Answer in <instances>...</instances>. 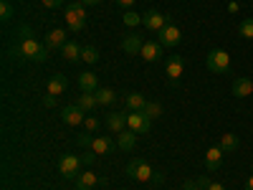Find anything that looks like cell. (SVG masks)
I'll return each mask as SVG.
<instances>
[{
    "label": "cell",
    "mask_w": 253,
    "mask_h": 190,
    "mask_svg": "<svg viewBox=\"0 0 253 190\" xmlns=\"http://www.w3.org/2000/svg\"><path fill=\"white\" fill-rule=\"evenodd\" d=\"M61 119L66 122V124H71V127H76V124L84 122V112L76 107V104H71V107H63L61 109Z\"/></svg>",
    "instance_id": "cell-14"
},
{
    "label": "cell",
    "mask_w": 253,
    "mask_h": 190,
    "mask_svg": "<svg viewBox=\"0 0 253 190\" xmlns=\"http://www.w3.org/2000/svg\"><path fill=\"white\" fill-rule=\"evenodd\" d=\"M79 89H81V92H86V94H94V92L99 89V79H96V74L84 71V74L79 76Z\"/></svg>",
    "instance_id": "cell-15"
},
{
    "label": "cell",
    "mask_w": 253,
    "mask_h": 190,
    "mask_svg": "<svg viewBox=\"0 0 253 190\" xmlns=\"http://www.w3.org/2000/svg\"><path fill=\"white\" fill-rule=\"evenodd\" d=\"M142 46H144V41H142L139 36H126V38L122 41V48H124L126 53H132V56L142 53Z\"/></svg>",
    "instance_id": "cell-20"
},
{
    "label": "cell",
    "mask_w": 253,
    "mask_h": 190,
    "mask_svg": "<svg viewBox=\"0 0 253 190\" xmlns=\"http://www.w3.org/2000/svg\"><path fill=\"white\" fill-rule=\"evenodd\" d=\"M144 104H147L144 94H139V92H134V94H126V107H129L132 112H142V109H144Z\"/></svg>",
    "instance_id": "cell-24"
},
{
    "label": "cell",
    "mask_w": 253,
    "mask_h": 190,
    "mask_svg": "<svg viewBox=\"0 0 253 190\" xmlns=\"http://www.w3.org/2000/svg\"><path fill=\"white\" fill-rule=\"evenodd\" d=\"M126 173H129V178H134L139 183H147V180L155 178V170L147 160H132L129 165H126Z\"/></svg>",
    "instance_id": "cell-3"
},
{
    "label": "cell",
    "mask_w": 253,
    "mask_h": 190,
    "mask_svg": "<svg viewBox=\"0 0 253 190\" xmlns=\"http://www.w3.org/2000/svg\"><path fill=\"white\" fill-rule=\"evenodd\" d=\"M134 142H137V132H132V130H124V132L117 135V147H119L122 152H132L134 150Z\"/></svg>",
    "instance_id": "cell-12"
},
{
    "label": "cell",
    "mask_w": 253,
    "mask_h": 190,
    "mask_svg": "<svg viewBox=\"0 0 253 190\" xmlns=\"http://www.w3.org/2000/svg\"><path fill=\"white\" fill-rule=\"evenodd\" d=\"M142 112H144L147 117H150V119H155V117H160V114H162V104H160V101H147Z\"/></svg>",
    "instance_id": "cell-27"
},
{
    "label": "cell",
    "mask_w": 253,
    "mask_h": 190,
    "mask_svg": "<svg viewBox=\"0 0 253 190\" xmlns=\"http://www.w3.org/2000/svg\"><path fill=\"white\" fill-rule=\"evenodd\" d=\"M61 3H63V0H43V5H46V8H51V10L61 8Z\"/></svg>",
    "instance_id": "cell-35"
},
{
    "label": "cell",
    "mask_w": 253,
    "mask_h": 190,
    "mask_svg": "<svg viewBox=\"0 0 253 190\" xmlns=\"http://www.w3.org/2000/svg\"><path fill=\"white\" fill-rule=\"evenodd\" d=\"M157 41H160L165 48H175L180 41H182V33H180V28H177L175 23H167V26L157 33Z\"/></svg>",
    "instance_id": "cell-5"
},
{
    "label": "cell",
    "mask_w": 253,
    "mask_h": 190,
    "mask_svg": "<svg viewBox=\"0 0 253 190\" xmlns=\"http://www.w3.org/2000/svg\"><path fill=\"white\" fill-rule=\"evenodd\" d=\"M94 94H96V101L104 104V107H107V104H112V101L117 99V94H114L112 89H96Z\"/></svg>",
    "instance_id": "cell-26"
},
{
    "label": "cell",
    "mask_w": 253,
    "mask_h": 190,
    "mask_svg": "<svg viewBox=\"0 0 253 190\" xmlns=\"http://www.w3.org/2000/svg\"><path fill=\"white\" fill-rule=\"evenodd\" d=\"M18 33H20V38H23V41H26V38H31V28H28V26H20V28H18Z\"/></svg>",
    "instance_id": "cell-37"
},
{
    "label": "cell",
    "mask_w": 253,
    "mask_h": 190,
    "mask_svg": "<svg viewBox=\"0 0 253 190\" xmlns=\"http://www.w3.org/2000/svg\"><path fill=\"white\" fill-rule=\"evenodd\" d=\"M220 165H223V150L220 147H210V150L205 152V167L210 173H215Z\"/></svg>",
    "instance_id": "cell-13"
},
{
    "label": "cell",
    "mask_w": 253,
    "mask_h": 190,
    "mask_svg": "<svg viewBox=\"0 0 253 190\" xmlns=\"http://www.w3.org/2000/svg\"><path fill=\"white\" fill-rule=\"evenodd\" d=\"M96 183H99V178H96L91 170H86V173H81V175L76 178V190H91Z\"/></svg>",
    "instance_id": "cell-22"
},
{
    "label": "cell",
    "mask_w": 253,
    "mask_h": 190,
    "mask_svg": "<svg viewBox=\"0 0 253 190\" xmlns=\"http://www.w3.org/2000/svg\"><path fill=\"white\" fill-rule=\"evenodd\" d=\"M253 94V81L248 76H236L233 79V96L243 99V96H251Z\"/></svg>",
    "instance_id": "cell-10"
},
{
    "label": "cell",
    "mask_w": 253,
    "mask_h": 190,
    "mask_svg": "<svg viewBox=\"0 0 253 190\" xmlns=\"http://www.w3.org/2000/svg\"><path fill=\"white\" fill-rule=\"evenodd\" d=\"M246 190H253V175L248 178V183H246Z\"/></svg>",
    "instance_id": "cell-41"
},
{
    "label": "cell",
    "mask_w": 253,
    "mask_h": 190,
    "mask_svg": "<svg viewBox=\"0 0 253 190\" xmlns=\"http://www.w3.org/2000/svg\"><path fill=\"white\" fill-rule=\"evenodd\" d=\"M162 44H160V41H144V46H142V58L144 61H157L160 56H162Z\"/></svg>",
    "instance_id": "cell-11"
},
{
    "label": "cell",
    "mask_w": 253,
    "mask_h": 190,
    "mask_svg": "<svg viewBox=\"0 0 253 190\" xmlns=\"http://www.w3.org/2000/svg\"><path fill=\"white\" fill-rule=\"evenodd\" d=\"M94 160H96V152H94V150L86 152V155H81V162H84V165H91Z\"/></svg>",
    "instance_id": "cell-34"
},
{
    "label": "cell",
    "mask_w": 253,
    "mask_h": 190,
    "mask_svg": "<svg viewBox=\"0 0 253 190\" xmlns=\"http://www.w3.org/2000/svg\"><path fill=\"white\" fill-rule=\"evenodd\" d=\"M117 3H119V5H124V8H129V5L134 3V0H117Z\"/></svg>",
    "instance_id": "cell-39"
},
{
    "label": "cell",
    "mask_w": 253,
    "mask_h": 190,
    "mask_svg": "<svg viewBox=\"0 0 253 190\" xmlns=\"http://www.w3.org/2000/svg\"><path fill=\"white\" fill-rule=\"evenodd\" d=\"M76 142H79V147H91L94 137H91L89 132H84V135H79V137H76Z\"/></svg>",
    "instance_id": "cell-32"
},
{
    "label": "cell",
    "mask_w": 253,
    "mask_h": 190,
    "mask_svg": "<svg viewBox=\"0 0 253 190\" xmlns=\"http://www.w3.org/2000/svg\"><path fill=\"white\" fill-rule=\"evenodd\" d=\"M84 124H86L89 132H96V130H99V119H96V117H86V119H84Z\"/></svg>",
    "instance_id": "cell-33"
},
{
    "label": "cell",
    "mask_w": 253,
    "mask_h": 190,
    "mask_svg": "<svg viewBox=\"0 0 253 190\" xmlns=\"http://www.w3.org/2000/svg\"><path fill=\"white\" fill-rule=\"evenodd\" d=\"M81 157H76V155H61V160H58V173L63 175V178H79V170H81Z\"/></svg>",
    "instance_id": "cell-4"
},
{
    "label": "cell",
    "mask_w": 253,
    "mask_h": 190,
    "mask_svg": "<svg viewBox=\"0 0 253 190\" xmlns=\"http://www.w3.org/2000/svg\"><path fill=\"white\" fill-rule=\"evenodd\" d=\"M126 117H129V114H126V112H112L109 117H107V124H109V130L112 132H124V127H126Z\"/></svg>",
    "instance_id": "cell-16"
},
{
    "label": "cell",
    "mask_w": 253,
    "mask_h": 190,
    "mask_svg": "<svg viewBox=\"0 0 253 190\" xmlns=\"http://www.w3.org/2000/svg\"><path fill=\"white\" fill-rule=\"evenodd\" d=\"M84 20H86V3H81V0L69 3V8H66V23H69V28L71 31H81Z\"/></svg>",
    "instance_id": "cell-1"
},
{
    "label": "cell",
    "mask_w": 253,
    "mask_h": 190,
    "mask_svg": "<svg viewBox=\"0 0 253 190\" xmlns=\"http://www.w3.org/2000/svg\"><path fill=\"white\" fill-rule=\"evenodd\" d=\"M251 167H253V165H251Z\"/></svg>",
    "instance_id": "cell-43"
},
{
    "label": "cell",
    "mask_w": 253,
    "mask_h": 190,
    "mask_svg": "<svg viewBox=\"0 0 253 190\" xmlns=\"http://www.w3.org/2000/svg\"><path fill=\"white\" fill-rule=\"evenodd\" d=\"M13 13H15V8L10 5V0H3V3H0V20H10Z\"/></svg>",
    "instance_id": "cell-29"
},
{
    "label": "cell",
    "mask_w": 253,
    "mask_h": 190,
    "mask_svg": "<svg viewBox=\"0 0 253 190\" xmlns=\"http://www.w3.org/2000/svg\"><path fill=\"white\" fill-rule=\"evenodd\" d=\"M162 180H165V178H162V173H157V175H155V178H152V183H157V185H160V183H162Z\"/></svg>",
    "instance_id": "cell-40"
},
{
    "label": "cell",
    "mask_w": 253,
    "mask_h": 190,
    "mask_svg": "<svg viewBox=\"0 0 253 190\" xmlns=\"http://www.w3.org/2000/svg\"><path fill=\"white\" fill-rule=\"evenodd\" d=\"M208 190H225L220 183H213V180H210V185H208Z\"/></svg>",
    "instance_id": "cell-38"
},
{
    "label": "cell",
    "mask_w": 253,
    "mask_h": 190,
    "mask_svg": "<svg viewBox=\"0 0 253 190\" xmlns=\"http://www.w3.org/2000/svg\"><path fill=\"white\" fill-rule=\"evenodd\" d=\"M81 58L86 61V63H96L99 61V51L94 46H86V48H84V53H81Z\"/></svg>",
    "instance_id": "cell-30"
},
{
    "label": "cell",
    "mask_w": 253,
    "mask_h": 190,
    "mask_svg": "<svg viewBox=\"0 0 253 190\" xmlns=\"http://www.w3.org/2000/svg\"><path fill=\"white\" fill-rule=\"evenodd\" d=\"M205 66H208L210 71H213V74H225V71L230 69V56H228L225 51L215 48V51H210V53H208Z\"/></svg>",
    "instance_id": "cell-2"
},
{
    "label": "cell",
    "mask_w": 253,
    "mask_h": 190,
    "mask_svg": "<svg viewBox=\"0 0 253 190\" xmlns=\"http://www.w3.org/2000/svg\"><path fill=\"white\" fill-rule=\"evenodd\" d=\"M165 71H167V76H170L172 84H177L180 76H182V71H185V61H182V56H170V58H167Z\"/></svg>",
    "instance_id": "cell-8"
},
{
    "label": "cell",
    "mask_w": 253,
    "mask_h": 190,
    "mask_svg": "<svg viewBox=\"0 0 253 190\" xmlns=\"http://www.w3.org/2000/svg\"><path fill=\"white\" fill-rule=\"evenodd\" d=\"M124 23H126V26H139V23H142V15H137V13H124Z\"/></svg>",
    "instance_id": "cell-31"
},
{
    "label": "cell",
    "mask_w": 253,
    "mask_h": 190,
    "mask_svg": "<svg viewBox=\"0 0 253 190\" xmlns=\"http://www.w3.org/2000/svg\"><path fill=\"white\" fill-rule=\"evenodd\" d=\"M66 87H69V79L63 76V74H56V76L48 81V94H51V96H61L63 92H66Z\"/></svg>",
    "instance_id": "cell-17"
},
{
    "label": "cell",
    "mask_w": 253,
    "mask_h": 190,
    "mask_svg": "<svg viewBox=\"0 0 253 190\" xmlns=\"http://www.w3.org/2000/svg\"><path fill=\"white\" fill-rule=\"evenodd\" d=\"M126 124H129V130H132V132L144 135V132H150L152 119L147 117L144 112H129V117H126Z\"/></svg>",
    "instance_id": "cell-6"
},
{
    "label": "cell",
    "mask_w": 253,
    "mask_h": 190,
    "mask_svg": "<svg viewBox=\"0 0 253 190\" xmlns=\"http://www.w3.org/2000/svg\"><path fill=\"white\" fill-rule=\"evenodd\" d=\"M96 94H86V92H81V96H76V107L81 109V112H91L94 107H96Z\"/></svg>",
    "instance_id": "cell-23"
},
{
    "label": "cell",
    "mask_w": 253,
    "mask_h": 190,
    "mask_svg": "<svg viewBox=\"0 0 253 190\" xmlns=\"http://www.w3.org/2000/svg\"><path fill=\"white\" fill-rule=\"evenodd\" d=\"M182 190H200V185H198V180H187L182 185Z\"/></svg>",
    "instance_id": "cell-36"
},
{
    "label": "cell",
    "mask_w": 253,
    "mask_h": 190,
    "mask_svg": "<svg viewBox=\"0 0 253 190\" xmlns=\"http://www.w3.org/2000/svg\"><path fill=\"white\" fill-rule=\"evenodd\" d=\"M81 3H86V5H94V3H99V0H81Z\"/></svg>",
    "instance_id": "cell-42"
},
{
    "label": "cell",
    "mask_w": 253,
    "mask_h": 190,
    "mask_svg": "<svg viewBox=\"0 0 253 190\" xmlns=\"http://www.w3.org/2000/svg\"><path fill=\"white\" fill-rule=\"evenodd\" d=\"M238 31H241L243 38L253 41V18H243V20H241V26H238Z\"/></svg>",
    "instance_id": "cell-28"
},
{
    "label": "cell",
    "mask_w": 253,
    "mask_h": 190,
    "mask_svg": "<svg viewBox=\"0 0 253 190\" xmlns=\"http://www.w3.org/2000/svg\"><path fill=\"white\" fill-rule=\"evenodd\" d=\"M142 23L150 28V31H155V33H160L167 23H170V15H165V13H157V10H147L144 15H142Z\"/></svg>",
    "instance_id": "cell-7"
},
{
    "label": "cell",
    "mask_w": 253,
    "mask_h": 190,
    "mask_svg": "<svg viewBox=\"0 0 253 190\" xmlns=\"http://www.w3.org/2000/svg\"><path fill=\"white\" fill-rule=\"evenodd\" d=\"M81 53H84V48L76 44V41H66V46L61 48V56L66 58V61H79Z\"/></svg>",
    "instance_id": "cell-21"
},
{
    "label": "cell",
    "mask_w": 253,
    "mask_h": 190,
    "mask_svg": "<svg viewBox=\"0 0 253 190\" xmlns=\"http://www.w3.org/2000/svg\"><path fill=\"white\" fill-rule=\"evenodd\" d=\"M220 150H223V152H236V150H238V137L230 135V132L223 135V137H220Z\"/></svg>",
    "instance_id": "cell-25"
},
{
    "label": "cell",
    "mask_w": 253,
    "mask_h": 190,
    "mask_svg": "<svg viewBox=\"0 0 253 190\" xmlns=\"http://www.w3.org/2000/svg\"><path fill=\"white\" fill-rule=\"evenodd\" d=\"M114 142L109 140V137H94V142H91V150L96 152V155H109V152H114Z\"/></svg>",
    "instance_id": "cell-18"
},
{
    "label": "cell",
    "mask_w": 253,
    "mask_h": 190,
    "mask_svg": "<svg viewBox=\"0 0 253 190\" xmlns=\"http://www.w3.org/2000/svg\"><path fill=\"white\" fill-rule=\"evenodd\" d=\"M18 51H20V58H38V53L43 51V46L38 44L36 38H26V41H20V46H18Z\"/></svg>",
    "instance_id": "cell-9"
},
{
    "label": "cell",
    "mask_w": 253,
    "mask_h": 190,
    "mask_svg": "<svg viewBox=\"0 0 253 190\" xmlns=\"http://www.w3.org/2000/svg\"><path fill=\"white\" fill-rule=\"evenodd\" d=\"M63 46H66V31L56 28L46 36V48H63Z\"/></svg>",
    "instance_id": "cell-19"
}]
</instances>
